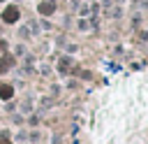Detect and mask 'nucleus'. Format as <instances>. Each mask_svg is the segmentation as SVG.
Segmentation results:
<instances>
[{"label":"nucleus","mask_w":148,"mask_h":144,"mask_svg":"<svg viewBox=\"0 0 148 144\" xmlns=\"http://www.w3.org/2000/svg\"><path fill=\"white\" fill-rule=\"evenodd\" d=\"M2 21H5V23H16V21H18V7H14V5L5 7V12H2Z\"/></svg>","instance_id":"nucleus-1"},{"label":"nucleus","mask_w":148,"mask_h":144,"mask_svg":"<svg viewBox=\"0 0 148 144\" xmlns=\"http://www.w3.org/2000/svg\"><path fill=\"white\" fill-rule=\"evenodd\" d=\"M12 95H14V88H12L9 84H0V98H2V100H9Z\"/></svg>","instance_id":"nucleus-2"},{"label":"nucleus","mask_w":148,"mask_h":144,"mask_svg":"<svg viewBox=\"0 0 148 144\" xmlns=\"http://www.w3.org/2000/svg\"><path fill=\"white\" fill-rule=\"evenodd\" d=\"M9 65H14V58H12V56H5V58L0 60V74H2V72H7V70H9Z\"/></svg>","instance_id":"nucleus-3"},{"label":"nucleus","mask_w":148,"mask_h":144,"mask_svg":"<svg viewBox=\"0 0 148 144\" xmlns=\"http://www.w3.org/2000/svg\"><path fill=\"white\" fill-rule=\"evenodd\" d=\"M39 14H44V16L53 14V2H42L39 5Z\"/></svg>","instance_id":"nucleus-4"},{"label":"nucleus","mask_w":148,"mask_h":144,"mask_svg":"<svg viewBox=\"0 0 148 144\" xmlns=\"http://www.w3.org/2000/svg\"><path fill=\"white\" fill-rule=\"evenodd\" d=\"M0 144H12V142H0Z\"/></svg>","instance_id":"nucleus-5"},{"label":"nucleus","mask_w":148,"mask_h":144,"mask_svg":"<svg viewBox=\"0 0 148 144\" xmlns=\"http://www.w3.org/2000/svg\"><path fill=\"white\" fill-rule=\"evenodd\" d=\"M0 2H2V0H0Z\"/></svg>","instance_id":"nucleus-6"}]
</instances>
